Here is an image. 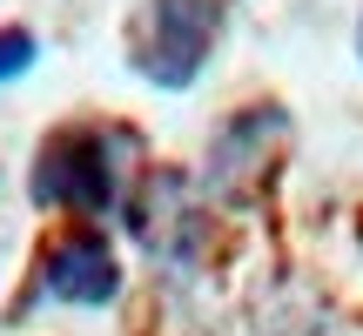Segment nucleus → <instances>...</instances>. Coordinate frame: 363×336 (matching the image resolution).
<instances>
[{"label":"nucleus","mask_w":363,"mask_h":336,"mask_svg":"<svg viewBox=\"0 0 363 336\" xmlns=\"http://www.w3.org/2000/svg\"><path fill=\"white\" fill-rule=\"evenodd\" d=\"M34 61H40V40L27 27H0V81H21Z\"/></svg>","instance_id":"obj_4"},{"label":"nucleus","mask_w":363,"mask_h":336,"mask_svg":"<svg viewBox=\"0 0 363 336\" xmlns=\"http://www.w3.org/2000/svg\"><path fill=\"white\" fill-rule=\"evenodd\" d=\"M128 142V135L115 128H61L48 135V148L34 155V202L40 208H81V215H101V208H115V148Z\"/></svg>","instance_id":"obj_2"},{"label":"nucleus","mask_w":363,"mask_h":336,"mask_svg":"<svg viewBox=\"0 0 363 336\" xmlns=\"http://www.w3.org/2000/svg\"><path fill=\"white\" fill-rule=\"evenodd\" d=\"M357 40H363V27H357Z\"/></svg>","instance_id":"obj_5"},{"label":"nucleus","mask_w":363,"mask_h":336,"mask_svg":"<svg viewBox=\"0 0 363 336\" xmlns=\"http://www.w3.org/2000/svg\"><path fill=\"white\" fill-rule=\"evenodd\" d=\"M40 296L54 303H81V310H101V303L121 296V262L115 249L94 229H74L61 242H48V262H40Z\"/></svg>","instance_id":"obj_3"},{"label":"nucleus","mask_w":363,"mask_h":336,"mask_svg":"<svg viewBox=\"0 0 363 336\" xmlns=\"http://www.w3.org/2000/svg\"><path fill=\"white\" fill-rule=\"evenodd\" d=\"M222 34V0H148L135 21V74L155 88H189Z\"/></svg>","instance_id":"obj_1"}]
</instances>
